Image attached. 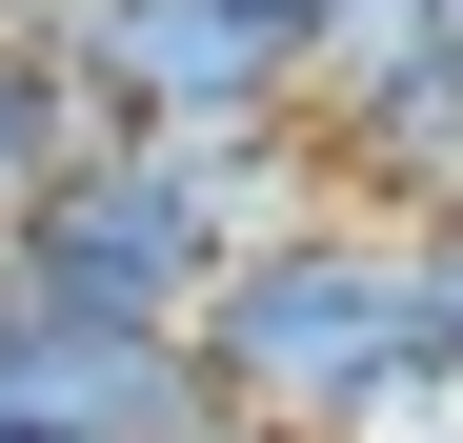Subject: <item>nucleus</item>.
Segmentation results:
<instances>
[{
  "mask_svg": "<svg viewBox=\"0 0 463 443\" xmlns=\"http://www.w3.org/2000/svg\"><path fill=\"white\" fill-rule=\"evenodd\" d=\"M0 383H21L61 443H242L202 323H61V303H0Z\"/></svg>",
  "mask_w": 463,
  "mask_h": 443,
  "instance_id": "nucleus-4",
  "label": "nucleus"
},
{
  "mask_svg": "<svg viewBox=\"0 0 463 443\" xmlns=\"http://www.w3.org/2000/svg\"><path fill=\"white\" fill-rule=\"evenodd\" d=\"M403 282H423V343L463 363V202H443V222H403Z\"/></svg>",
  "mask_w": 463,
  "mask_h": 443,
  "instance_id": "nucleus-7",
  "label": "nucleus"
},
{
  "mask_svg": "<svg viewBox=\"0 0 463 443\" xmlns=\"http://www.w3.org/2000/svg\"><path fill=\"white\" fill-rule=\"evenodd\" d=\"M101 141V81H81V41H41V21H0V222H21L61 162Z\"/></svg>",
  "mask_w": 463,
  "mask_h": 443,
  "instance_id": "nucleus-6",
  "label": "nucleus"
},
{
  "mask_svg": "<svg viewBox=\"0 0 463 443\" xmlns=\"http://www.w3.org/2000/svg\"><path fill=\"white\" fill-rule=\"evenodd\" d=\"M0 443H61V423H41V403H21V383H0Z\"/></svg>",
  "mask_w": 463,
  "mask_h": 443,
  "instance_id": "nucleus-8",
  "label": "nucleus"
},
{
  "mask_svg": "<svg viewBox=\"0 0 463 443\" xmlns=\"http://www.w3.org/2000/svg\"><path fill=\"white\" fill-rule=\"evenodd\" d=\"M242 262V202H222L202 141H141L101 121L21 222H0V303H61V323H202V282Z\"/></svg>",
  "mask_w": 463,
  "mask_h": 443,
  "instance_id": "nucleus-2",
  "label": "nucleus"
},
{
  "mask_svg": "<svg viewBox=\"0 0 463 443\" xmlns=\"http://www.w3.org/2000/svg\"><path fill=\"white\" fill-rule=\"evenodd\" d=\"M202 363H222V403H242V443H363V423H383V383L423 363L403 222H363V202L262 222V242L202 282Z\"/></svg>",
  "mask_w": 463,
  "mask_h": 443,
  "instance_id": "nucleus-1",
  "label": "nucleus"
},
{
  "mask_svg": "<svg viewBox=\"0 0 463 443\" xmlns=\"http://www.w3.org/2000/svg\"><path fill=\"white\" fill-rule=\"evenodd\" d=\"M81 81L141 141H262L302 121V41L282 0H81Z\"/></svg>",
  "mask_w": 463,
  "mask_h": 443,
  "instance_id": "nucleus-3",
  "label": "nucleus"
},
{
  "mask_svg": "<svg viewBox=\"0 0 463 443\" xmlns=\"http://www.w3.org/2000/svg\"><path fill=\"white\" fill-rule=\"evenodd\" d=\"M302 121H323V182L363 222H443L463 202V0H423V21L383 41L363 81H323Z\"/></svg>",
  "mask_w": 463,
  "mask_h": 443,
  "instance_id": "nucleus-5",
  "label": "nucleus"
}]
</instances>
